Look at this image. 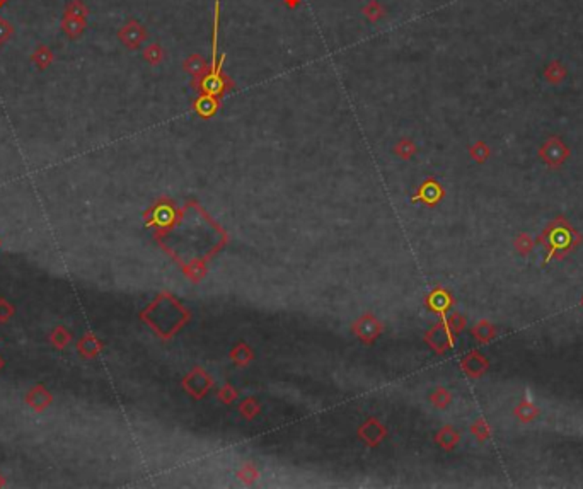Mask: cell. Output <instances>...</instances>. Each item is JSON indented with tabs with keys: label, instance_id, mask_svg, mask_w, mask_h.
<instances>
[{
	"label": "cell",
	"instance_id": "cell-8",
	"mask_svg": "<svg viewBox=\"0 0 583 489\" xmlns=\"http://www.w3.org/2000/svg\"><path fill=\"white\" fill-rule=\"evenodd\" d=\"M13 34L14 26L10 24L6 17H0V47H3V45L13 38Z\"/></svg>",
	"mask_w": 583,
	"mask_h": 489
},
{
	"label": "cell",
	"instance_id": "cell-3",
	"mask_svg": "<svg viewBox=\"0 0 583 489\" xmlns=\"http://www.w3.org/2000/svg\"><path fill=\"white\" fill-rule=\"evenodd\" d=\"M118 38L121 40V43L125 45V47L128 48H137L140 43L143 41V38H145V33H143L142 26L137 24V22L130 21L128 24H125L123 28L120 29L118 33Z\"/></svg>",
	"mask_w": 583,
	"mask_h": 489
},
{
	"label": "cell",
	"instance_id": "cell-2",
	"mask_svg": "<svg viewBox=\"0 0 583 489\" xmlns=\"http://www.w3.org/2000/svg\"><path fill=\"white\" fill-rule=\"evenodd\" d=\"M566 155H568V149L563 145L561 140L556 138V136H551V138L544 143L543 149H541V157H543L544 161L548 162V166H551V168H556V166L561 164V162L566 159Z\"/></svg>",
	"mask_w": 583,
	"mask_h": 489
},
{
	"label": "cell",
	"instance_id": "cell-10",
	"mask_svg": "<svg viewBox=\"0 0 583 489\" xmlns=\"http://www.w3.org/2000/svg\"><path fill=\"white\" fill-rule=\"evenodd\" d=\"M159 58H161V51H159L157 47H150L145 50V60H149V62H159Z\"/></svg>",
	"mask_w": 583,
	"mask_h": 489
},
{
	"label": "cell",
	"instance_id": "cell-9",
	"mask_svg": "<svg viewBox=\"0 0 583 489\" xmlns=\"http://www.w3.org/2000/svg\"><path fill=\"white\" fill-rule=\"evenodd\" d=\"M515 249L525 256V254H529L532 251V241L525 236V234H520L517 241H515Z\"/></svg>",
	"mask_w": 583,
	"mask_h": 489
},
{
	"label": "cell",
	"instance_id": "cell-6",
	"mask_svg": "<svg viewBox=\"0 0 583 489\" xmlns=\"http://www.w3.org/2000/svg\"><path fill=\"white\" fill-rule=\"evenodd\" d=\"M63 16H75V17H87L89 16V9L82 0H72L65 6Z\"/></svg>",
	"mask_w": 583,
	"mask_h": 489
},
{
	"label": "cell",
	"instance_id": "cell-12",
	"mask_svg": "<svg viewBox=\"0 0 583 489\" xmlns=\"http://www.w3.org/2000/svg\"><path fill=\"white\" fill-rule=\"evenodd\" d=\"M582 305H583V300H582Z\"/></svg>",
	"mask_w": 583,
	"mask_h": 489
},
{
	"label": "cell",
	"instance_id": "cell-4",
	"mask_svg": "<svg viewBox=\"0 0 583 489\" xmlns=\"http://www.w3.org/2000/svg\"><path fill=\"white\" fill-rule=\"evenodd\" d=\"M60 28H62V31L67 38H70V40H79L86 31L87 21L86 17L63 16L62 22H60Z\"/></svg>",
	"mask_w": 583,
	"mask_h": 489
},
{
	"label": "cell",
	"instance_id": "cell-7",
	"mask_svg": "<svg viewBox=\"0 0 583 489\" xmlns=\"http://www.w3.org/2000/svg\"><path fill=\"white\" fill-rule=\"evenodd\" d=\"M515 415H517L522 422H531L534 416L537 415V409L532 403L525 401V403H522L517 409H515Z\"/></svg>",
	"mask_w": 583,
	"mask_h": 489
},
{
	"label": "cell",
	"instance_id": "cell-5",
	"mask_svg": "<svg viewBox=\"0 0 583 489\" xmlns=\"http://www.w3.org/2000/svg\"><path fill=\"white\" fill-rule=\"evenodd\" d=\"M53 60H55V55H53V51L47 45H40L31 55V63L38 70H47L53 63Z\"/></svg>",
	"mask_w": 583,
	"mask_h": 489
},
{
	"label": "cell",
	"instance_id": "cell-11",
	"mask_svg": "<svg viewBox=\"0 0 583 489\" xmlns=\"http://www.w3.org/2000/svg\"><path fill=\"white\" fill-rule=\"evenodd\" d=\"M7 2H9V0H0V9H2V7H3V6H6V3H7Z\"/></svg>",
	"mask_w": 583,
	"mask_h": 489
},
{
	"label": "cell",
	"instance_id": "cell-1",
	"mask_svg": "<svg viewBox=\"0 0 583 489\" xmlns=\"http://www.w3.org/2000/svg\"><path fill=\"white\" fill-rule=\"evenodd\" d=\"M573 229L568 225L565 220H556L543 236V241L548 244L546 263L551 261V257L554 256V254L570 249V246L573 244Z\"/></svg>",
	"mask_w": 583,
	"mask_h": 489
}]
</instances>
